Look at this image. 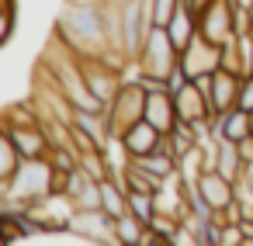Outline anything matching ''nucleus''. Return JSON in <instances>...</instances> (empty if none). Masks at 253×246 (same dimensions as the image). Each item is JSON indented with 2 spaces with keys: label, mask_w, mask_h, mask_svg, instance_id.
I'll use <instances>...</instances> for the list:
<instances>
[{
  "label": "nucleus",
  "mask_w": 253,
  "mask_h": 246,
  "mask_svg": "<svg viewBox=\"0 0 253 246\" xmlns=\"http://www.w3.org/2000/svg\"><path fill=\"white\" fill-rule=\"evenodd\" d=\"M56 39L80 59H104L111 49L104 35L101 0H66V11L56 21Z\"/></svg>",
  "instance_id": "f257e3e1"
},
{
  "label": "nucleus",
  "mask_w": 253,
  "mask_h": 246,
  "mask_svg": "<svg viewBox=\"0 0 253 246\" xmlns=\"http://www.w3.org/2000/svg\"><path fill=\"white\" fill-rule=\"evenodd\" d=\"M56 191V170L49 163V156L42 160H18L14 173L7 177V198L18 205H32L45 194Z\"/></svg>",
  "instance_id": "f03ea898"
},
{
  "label": "nucleus",
  "mask_w": 253,
  "mask_h": 246,
  "mask_svg": "<svg viewBox=\"0 0 253 246\" xmlns=\"http://www.w3.org/2000/svg\"><path fill=\"white\" fill-rule=\"evenodd\" d=\"M135 63H139L142 73L160 77L167 83V77L180 66V49L173 45V39H170V32L163 25H153V32L146 35V45H142V52H139Z\"/></svg>",
  "instance_id": "7ed1b4c3"
},
{
  "label": "nucleus",
  "mask_w": 253,
  "mask_h": 246,
  "mask_svg": "<svg viewBox=\"0 0 253 246\" xmlns=\"http://www.w3.org/2000/svg\"><path fill=\"white\" fill-rule=\"evenodd\" d=\"M198 32L215 42V45H225L236 39V0H211L198 11Z\"/></svg>",
  "instance_id": "20e7f679"
},
{
  "label": "nucleus",
  "mask_w": 253,
  "mask_h": 246,
  "mask_svg": "<svg viewBox=\"0 0 253 246\" xmlns=\"http://www.w3.org/2000/svg\"><path fill=\"white\" fill-rule=\"evenodd\" d=\"M146 111V90L135 83V80H125V87L118 90V97L104 108L108 115V125H111V135H122L132 122H139Z\"/></svg>",
  "instance_id": "39448f33"
},
{
  "label": "nucleus",
  "mask_w": 253,
  "mask_h": 246,
  "mask_svg": "<svg viewBox=\"0 0 253 246\" xmlns=\"http://www.w3.org/2000/svg\"><path fill=\"white\" fill-rule=\"evenodd\" d=\"M70 232L84 243H118L115 239V218L104 208H77Z\"/></svg>",
  "instance_id": "423d86ee"
},
{
  "label": "nucleus",
  "mask_w": 253,
  "mask_h": 246,
  "mask_svg": "<svg viewBox=\"0 0 253 246\" xmlns=\"http://www.w3.org/2000/svg\"><path fill=\"white\" fill-rule=\"evenodd\" d=\"M0 128L7 132L18 160H42L52 149V139L42 125H7V122H0Z\"/></svg>",
  "instance_id": "0eeeda50"
},
{
  "label": "nucleus",
  "mask_w": 253,
  "mask_h": 246,
  "mask_svg": "<svg viewBox=\"0 0 253 246\" xmlns=\"http://www.w3.org/2000/svg\"><path fill=\"white\" fill-rule=\"evenodd\" d=\"M180 66H184V73L194 80V77H201V73H215L218 66H222V45H215V42H208L201 32L191 39V45L180 52Z\"/></svg>",
  "instance_id": "6e6552de"
},
{
  "label": "nucleus",
  "mask_w": 253,
  "mask_h": 246,
  "mask_svg": "<svg viewBox=\"0 0 253 246\" xmlns=\"http://www.w3.org/2000/svg\"><path fill=\"white\" fill-rule=\"evenodd\" d=\"M118 139H122V146H125L128 156H142V153H153V149H167V135L153 122H146V118L132 122Z\"/></svg>",
  "instance_id": "1a4fd4ad"
},
{
  "label": "nucleus",
  "mask_w": 253,
  "mask_h": 246,
  "mask_svg": "<svg viewBox=\"0 0 253 246\" xmlns=\"http://www.w3.org/2000/svg\"><path fill=\"white\" fill-rule=\"evenodd\" d=\"M198 184V194L215 208V211H222V208H229L239 194H236V180H229V177H222L215 166L211 170H201V177L194 180Z\"/></svg>",
  "instance_id": "9d476101"
},
{
  "label": "nucleus",
  "mask_w": 253,
  "mask_h": 246,
  "mask_svg": "<svg viewBox=\"0 0 253 246\" xmlns=\"http://www.w3.org/2000/svg\"><path fill=\"white\" fill-rule=\"evenodd\" d=\"M142 118H146V122H153V125H156L163 135H170V132H173V125L180 122V118H177L173 94H170L167 87L149 90V94H146V111H142Z\"/></svg>",
  "instance_id": "9b49d317"
},
{
  "label": "nucleus",
  "mask_w": 253,
  "mask_h": 246,
  "mask_svg": "<svg viewBox=\"0 0 253 246\" xmlns=\"http://www.w3.org/2000/svg\"><path fill=\"white\" fill-rule=\"evenodd\" d=\"M239 83H243V73H232L225 66H218L211 73V115H222L229 108H236L239 101Z\"/></svg>",
  "instance_id": "f8f14e48"
},
{
  "label": "nucleus",
  "mask_w": 253,
  "mask_h": 246,
  "mask_svg": "<svg viewBox=\"0 0 253 246\" xmlns=\"http://www.w3.org/2000/svg\"><path fill=\"white\" fill-rule=\"evenodd\" d=\"M173 104H177V118L187 122V125H194V122H201V118H211V104H208V97L201 94V87H198L194 80H187V83L173 94Z\"/></svg>",
  "instance_id": "ddd939ff"
},
{
  "label": "nucleus",
  "mask_w": 253,
  "mask_h": 246,
  "mask_svg": "<svg viewBox=\"0 0 253 246\" xmlns=\"http://www.w3.org/2000/svg\"><path fill=\"white\" fill-rule=\"evenodd\" d=\"M167 32H170V39H173V45L184 52L187 45H191V39L198 35V11L191 7V4H180L177 11H173V18H170V25H167Z\"/></svg>",
  "instance_id": "4468645a"
},
{
  "label": "nucleus",
  "mask_w": 253,
  "mask_h": 246,
  "mask_svg": "<svg viewBox=\"0 0 253 246\" xmlns=\"http://www.w3.org/2000/svg\"><path fill=\"white\" fill-rule=\"evenodd\" d=\"M128 163L139 166V170H146V173H153V177H160V180L180 173L177 156H173L170 149H153V153H142V156H128Z\"/></svg>",
  "instance_id": "2eb2a0df"
},
{
  "label": "nucleus",
  "mask_w": 253,
  "mask_h": 246,
  "mask_svg": "<svg viewBox=\"0 0 253 246\" xmlns=\"http://www.w3.org/2000/svg\"><path fill=\"white\" fill-rule=\"evenodd\" d=\"M215 170H218L222 177H229V180H239L250 166H246V160L239 156V146H236V142L218 139V146H215Z\"/></svg>",
  "instance_id": "dca6fc26"
},
{
  "label": "nucleus",
  "mask_w": 253,
  "mask_h": 246,
  "mask_svg": "<svg viewBox=\"0 0 253 246\" xmlns=\"http://www.w3.org/2000/svg\"><path fill=\"white\" fill-rule=\"evenodd\" d=\"M101 208L111 215V218H118V215H125L128 211V194H125V184H122V177H104L101 180Z\"/></svg>",
  "instance_id": "f3484780"
},
{
  "label": "nucleus",
  "mask_w": 253,
  "mask_h": 246,
  "mask_svg": "<svg viewBox=\"0 0 253 246\" xmlns=\"http://www.w3.org/2000/svg\"><path fill=\"white\" fill-rule=\"evenodd\" d=\"M125 194H128V211H132L142 225H149V222L156 218V194H149V191H132V187H125Z\"/></svg>",
  "instance_id": "a211bd4d"
},
{
  "label": "nucleus",
  "mask_w": 253,
  "mask_h": 246,
  "mask_svg": "<svg viewBox=\"0 0 253 246\" xmlns=\"http://www.w3.org/2000/svg\"><path fill=\"white\" fill-rule=\"evenodd\" d=\"M142 232H146V225H142L132 211H125V215L115 218V239H118L122 246H139V243H142Z\"/></svg>",
  "instance_id": "6ab92c4d"
},
{
  "label": "nucleus",
  "mask_w": 253,
  "mask_h": 246,
  "mask_svg": "<svg viewBox=\"0 0 253 246\" xmlns=\"http://www.w3.org/2000/svg\"><path fill=\"white\" fill-rule=\"evenodd\" d=\"M14 166H18V153H14L7 132L0 128V180H7V177L14 173Z\"/></svg>",
  "instance_id": "aec40b11"
},
{
  "label": "nucleus",
  "mask_w": 253,
  "mask_h": 246,
  "mask_svg": "<svg viewBox=\"0 0 253 246\" xmlns=\"http://www.w3.org/2000/svg\"><path fill=\"white\" fill-rule=\"evenodd\" d=\"M77 208H101V180H87L84 191L73 198Z\"/></svg>",
  "instance_id": "412c9836"
},
{
  "label": "nucleus",
  "mask_w": 253,
  "mask_h": 246,
  "mask_svg": "<svg viewBox=\"0 0 253 246\" xmlns=\"http://www.w3.org/2000/svg\"><path fill=\"white\" fill-rule=\"evenodd\" d=\"M184 4V0H153V21L156 25H170V18H173V11Z\"/></svg>",
  "instance_id": "4be33fe9"
},
{
  "label": "nucleus",
  "mask_w": 253,
  "mask_h": 246,
  "mask_svg": "<svg viewBox=\"0 0 253 246\" xmlns=\"http://www.w3.org/2000/svg\"><path fill=\"white\" fill-rule=\"evenodd\" d=\"M243 111H253V70L243 73V83H239V101H236Z\"/></svg>",
  "instance_id": "5701e85b"
},
{
  "label": "nucleus",
  "mask_w": 253,
  "mask_h": 246,
  "mask_svg": "<svg viewBox=\"0 0 253 246\" xmlns=\"http://www.w3.org/2000/svg\"><path fill=\"white\" fill-rule=\"evenodd\" d=\"M239 243H246L239 222H222V246H239Z\"/></svg>",
  "instance_id": "b1692460"
},
{
  "label": "nucleus",
  "mask_w": 253,
  "mask_h": 246,
  "mask_svg": "<svg viewBox=\"0 0 253 246\" xmlns=\"http://www.w3.org/2000/svg\"><path fill=\"white\" fill-rule=\"evenodd\" d=\"M187 80H191V77L184 73V66H177V70H173V73L167 77V90H170V94H177V90H180V87H184Z\"/></svg>",
  "instance_id": "393cba45"
},
{
  "label": "nucleus",
  "mask_w": 253,
  "mask_h": 246,
  "mask_svg": "<svg viewBox=\"0 0 253 246\" xmlns=\"http://www.w3.org/2000/svg\"><path fill=\"white\" fill-rule=\"evenodd\" d=\"M11 32H14V14L11 11H0V45L11 39Z\"/></svg>",
  "instance_id": "a878e982"
},
{
  "label": "nucleus",
  "mask_w": 253,
  "mask_h": 246,
  "mask_svg": "<svg viewBox=\"0 0 253 246\" xmlns=\"http://www.w3.org/2000/svg\"><path fill=\"white\" fill-rule=\"evenodd\" d=\"M0 11H11V14H14V11H18V4H14V0H0Z\"/></svg>",
  "instance_id": "bb28decb"
},
{
  "label": "nucleus",
  "mask_w": 253,
  "mask_h": 246,
  "mask_svg": "<svg viewBox=\"0 0 253 246\" xmlns=\"http://www.w3.org/2000/svg\"><path fill=\"white\" fill-rule=\"evenodd\" d=\"M250 125H253V111H250Z\"/></svg>",
  "instance_id": "cd10ccee"
},
{
  "label": "nucleus",
  "mask_w": 253,
  "mask_h": 246,
  "mask_svg": "<svg viewBox=\"0 0 253 246\" xmlns=\"http://www.w3.org/2000/svg\"><path fill=\"white\" fill-rule=\"evenodd\" d=\"M115 4H125V0H115Z\"/></svg>",
  "instance_id": "c85d7f7f"
}]
</instances>
